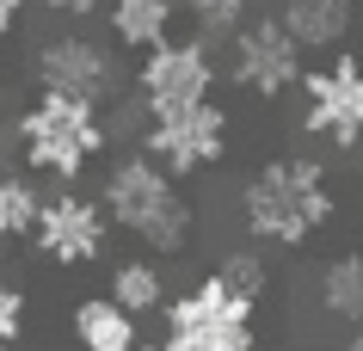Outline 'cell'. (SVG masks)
<instances>
[{
    "label": "cell",
    "instance_id": "ac0fdd59",
    "mask_svg": "<svg viewBox=\"0 0 363 351\" xmlns=\"http://www.w3.org/2000/svg\"><path fill=\"white\" fill-rule=\"evenodd\" d=\"M216 277H222L228 290L252 296V302H265V290H271V265H265V253H259V247H234V253L216 265Z\"/></svg>",
    "mask_w": 363,
    "mask_h": 351
},
{
    "label": "cell",
    "instance_id": "d6986e66",
    "mask_svg": "<svg viewBox=\"0 0 363 351\" xmlns=\"http://www.w3.org/2000/svg\"><path fill=\"white\" fill-rule=\"evenodd\" d=\"M25 339V290L0 277V351H19Z\"/></svg>",
    "mask_w": 363,
    "mask_h": 351
},
{
    "label": "cell",
    "instance_id": "9c48e42d",
    "mask_svg": "<svg viewBox=\"0 0 363 351\" xmlns=\"http://www.w3.org/2000/svg\"><path fill=\"white\" fill-rule=\"evenodd\" d=\"M31 74H38V93H74V99H105L117 93V62L111 50L86 31H62V38H43L38 56H31Z\"/></svg>",
    "mask_w": 363,
    "mask_h": 351
},
{
    "label": "cell",
    "instance_id": "7c38bea8",
    "mask_svg": "<svg viewBox=\"0 0 363 351\" xmlns=\"http://www.w3.org/2000/svg\"><path fill=\"white\" fill-rule=\"evenodd\" d=\"M68 327H74V345L80 351H130L135 339H142V321H135L130 308H117L111 296H86V302H74Z\"/></svg>",
    "mask_w": 363,
    "mask_h": 351
},
{
    "label": "cell",
    "instance_id": "8fae6325",
    "mask_svg": "<svg viewBox=\"0 0 363 351\" xmlns=\"http://www.w3.org/2000/svg\"><path fill=\"white\" fill-rule=\"evenodd\" d=\"M351 19H357V0H284L277 6V25L302 50H339L351 38Z\"/></svg>",
    "mask_w": 363,
    "mask_h": 351
},
{
    "label": "cell",
    "instance_id": "9a60e30c",
    "mask_svg": "<svg viewBox=\"0 0 363 351\" xmlns=\"http://www.w3.org/2000/svg\"><path fill=\"white\" fill-rule=\"evenodd\" d=\"M105 296L142 321V314H160V302H167L172 290H167V272H160L154 259H123V265L111 272V290H105Z\"/></svg>",
    "mask_w": 363,
    "mask_h": 351
},
{
    "label": "cell",
    "instance_id": "4fadbf2b",
    "mask_svg": "<svg viewBox=\"0 0 363 351\" xmlns=\"http://www.w3.org/2000/svg\"><path fill=\"white\" fill-rule=\"evenodd\" d=\"M105 13H111V38L123 50H154L160 38H172V19H179L172 0H105Z\"/></svg>",
    "mask_w": 363,
    "mask_h": 351
},
{
    "label": "cell",
    "instance_id": "7402d4cb",
    "mask_svg": "<svg viewBox=\"0 0 363 351\" xmlns=\"http://www.w3.org/2000/svg\"><path fill=\"white\" fill-rule=\"evenodd\" d=\"M333 351H363V327H351V333H345V339H339Z\"/></svg>",
    "mask_w": 363,
    "mask_h": 351
},
{
    "label": "cell",
    "instance_id": "277c9868",
    "mask_svg": "<svg viewBox=\"0 0 363 351\" xmlns=\"http://www.w3.org/2000/svg\"><path fill=\"white\" fill-rule=\"evenodd\" d=\"M167 314V351H252L259 345V302L228 290L222 277H197L191 290L160 302Z\"/></svg>",
    "mask_w": 363,
    "mask_h": 351
},
{
    "label": "cell",
    "instance_id": "52a82bcc",
    "mask_svg": "<svg viewBox=\"0 0 363 351\" xmlns=\"http://www.w3.org/2000/svg\"><path fill=\"white\" fill-rule=\"evenodd\" d=\"M216 99V56L203 38H160L154 50H142V68H135V105L148 117L167 111H191Z\"/></svg>",
    "mask_w": 363,
    "mask_h": 351
},
{
    "label": "cell",
    "instance_id": "8992f818",
    "mask_svg": "<svg viewBox=\"0 0 363 351\" xmlns=\"http://www.w3.org/2000/svg\"><path fill=\"white\" fill-rule=\"evenodd\" d=\"M135 148H142L160 173H172V179L210 173V167H222L228 148H234V117L222 111L216 99H203V105H191V111L148 117V130H142Z\"/></svg>",
    "mask_w": 363,
    "mask_h": 351
},
{
    "label": "cell",
    "instance_id": "cb8c5ba5",
    "mask_svg": "<svg viewBox=\"0 0 363 351\" xmlns=\"http://www.w3.org/2000/svg\"><path fill=\"white\" fill-rule=\"evenodd\" d=\"M252 351H259V345H252Z\"/></svg>",
    "mask_w": 363,
    "mask_h": 351
},
{
    "label": "cell",
    "instance_id": "e0dca14e",
    "mask_svg": "<svg viewBox=\"0 0 363 351\" xmlns=\"http://www.w3.org/2000/svg\"><path fill=\"white\" fill-rule=\"evenodd\" d=\"M172 6L191 19V38L203 43H228L247 25V0H172Z\"/></svg>",
    "mask_w": 363,
    "mask_h": 351
},
{
    "label": "cell",
    "instance_id": "6da1fadb",
    "mask_svg": "<svg viewBox=\"0 0 363 351\" xmlns=\"http://www.w3.org/2000/svg\"><path fill=\"white\" fill-rule=\"evenodd\" d=\"M333 216H339L333 173H326L320 160H308V155H277L240 185V228H247L252 247L296 253Z\"/></svg>",
    "mask_w": 363,
    "mask_h": 351
},
{
    "label": "cell",
    "instance_id": "3957f363",
    "mask_svg": "<svg viewBox=\"0 0 363 351\" xmlns=\"http://www.w3.org/2000/svg\"><path fill=\"white\" fill-rule=\"evenodd\" d=\"M13 142L31 173H50L62 185H74L111 142V123H105V105L99 99H74V93H38L13 117Z\"/></svg>",
    "mask_w": 363,
    "mask_h": 351
},
{
    "label": "cell",
    "instance_id": "5bb4252c",
    "mask_svg": "<svg viewBox=\"0 0 363 351\" xmlns=\"http://www.w3.org/2000/svg\"><path fill=\"white\" fill-rule=\"evenodd\" d=\"M320 308L339 327H363V253H339L320 265Z\"/></svg>",
    "mask_w": 363,
    "mask_h": 351
},
{
    "label": "cell",
    "instance_id": "ba28073f",
    "mask_svg": "<svg viewBox=\"0 0 363 351\" xmlns=\"http://www.w3.org/2000/svg\"><path fill=\"white\" fill-rule=\"evenodd\" d=\"M228 43H234V50H228V68H234V87H240V93H252L259 105L296 93V80H302V43L277 25V13L247 19Z\"/></svg>",
    "mask_w": 363,
    "mask_h": 351
},
{
    "label": "cell",
    "instance_id": "603a6c76",
    "mask_svg": "<svg viewBox=\"0 0 363 351\" xmlns=\"http://www.w3.org/2000/svg\"><path fill=\"white\" fill-rule=\"evenodd\" d=\"M130 351H167V345H160V339H135Z\"/></svg>",
    "mask_w": 363,
    "mask_h": 351
},
{
    "label": "cell",
    "instance_id": "30bf717a",
    "mask_svg": "<svg viewBox=\"0 0 363 351\" xmlns=\"http://www.w3.org/2000/svg\"><path fill=\"white\" fill-rule=\"evenodd\" d=\"M31 240L43 247V259H50V265H62V272H68V265H93V259L105 253L111 222H105V210H99V197L62 191V197H43Z\"/></svg>",
    "mask_w": 363,
    "mask_h": 351
},
{
    "label": "cell",
    "instance_id": "44dd1931",
    "mask_svg": "<svg viewBox=\"0 0 363 351\" xmlns=\"http://www.w3.org/2000/svg\"><path fill=\"white\" fill-rule=\"evenodd\" d=\"M25 6H31V0H0V38H6V31H19Z\"/></svg>",
    "mask_w": 363,
    "mask_h": 351
},
{
    "label": "cell",
    "instance_id": "7a4b0ae2",
    "mask_svg": "<svg viewBox=\"0 0 363 351\" xmlns=\"http://www.w3.org/2000/svg\"><path fill=\"white\" fill-rule=\"evenodd\" d=\"M99 210H105L111 228H123L130 240L154 247V253H185V247H191V228H197L191 197L179 191V179L160 173L142 148L123 155L111 173H105V185H99Z\"/></svg>",
    "mask_w": 363,
    "mask_h": 351
},
{
    "label": "cell",
    "instance_id": "ffe728a7",
    "mask_svg": "<svg viewBox=\"0 0 363 351\" xmlns=\"http://www.w3.org/2000/svg\"><path fill=\"white\" fill-rule=\"evenodd\" d=\"M105 0H43V13H56V19H93Z\"/></svg>",
    "mask_w": 363,
    "mask_h": 351
},
{
    "label": "cell",
    "instance_id": "2e32d148",
    "mask_svg": "<svg viewBox=\"0 0 363 351\" xmlns=\"http://www.w3.org/2000/svg\"><path fill=\"white\" fill-rule=\"evenodd\" d=\"M43 210V185L31 173H0V240H25L38 228Z\"/></svg>",
    "mask_w": 363,
    "mask_h": 351
},
{
    "label": "cell",
    "instance_id": "5b68a950",
    "mask_svg": "<svg viewBox=\"0 0 363 351\" xmlns=\"http://www.w3.org/2000/svg\"><path fill=\"white\" fill-rule=\"evenodd\" d=\"M296 93H302V136L357 155L363 148V56L357 50H333L320 68H302Z\"/></svg>",
    "mask_w": 363,
    "mask_h": 351
}]
</instances>
